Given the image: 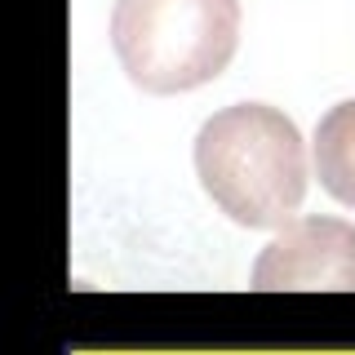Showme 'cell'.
I'll return each instance as SVG.
<instances>
[{
    "label": "cell",
    "instance_id": "cell-1",
    "mask_svg": "<svg viewBox=\"0 0 355 355\" xmlns=\"http://www.w3.org/2000/svg\"><path fill=\"white\" fill-rule=\"evenodd\" d=\"M196 178L236 227H288L302 209L311 155L297 125L280 107H222L196 133Z\"/></svg>",
    "mask_w": 355,
    "mask_h": 355
},
{
    "label": "cell",
    "instance_id": "cell-2",
    "mask_svg": "<svg viewBox=\"0 0 355 355\" xmlns=\"http://www.w3.org/2000/svg\"><path fill=\"white\" fill-rule=\"evenodd\" d=\"M240 0H116L111 49L142 94H187L227 71Z\"/></svg>",
    "mask_w": 355,
    "mask_h": 355
},
{
    "label": "cell",
    "instance_id": "cell-3",
    "mask_svg": "<svg viewBox=\"0 0 355 355\" xmlns=\"http://www.w3.org/2000/svg\"><path fill=\"white\" fill-rule=\"evenodd\" d=\"M253 288H355V227L347 218H293L253 262Z\"/></svg>",
    "mask_w": 355,
    "mask_h": 355
},
{
    "label": "cell",
    "instance_id": "cell-4",
    "mask_svg": "<svg viewBox=\"0 0 355 355\" xmlns=\"http://www.w3.org/2000/svg\"><path fill=\"white\" fill-rule=\"evenodd\" d=\"M311 160H315L320 187H324L338 205L355 209V98L324 111V120L315 125Z\"/></svg>",
    "mask_w": 355,
    "mask_h": 355
}]
</instances>
